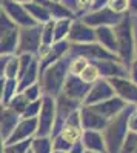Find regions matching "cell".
Listing matches in <instances>:
<instances>
[{"mask_svg":"<svg viewBox=\"0 0 137 153\" xmlns=\"http://www.w3.org/2000/svg\"><path fill=\"white\" fill-rule=\"evenodd\" d=\"M117 42V58L126 69H129L131 63L135 57V40L131 14L126 12L122 20L113 28Z\"/></svg>","mask_w":137,"mask_h":153,"instance_id":"1","label":"cell"},{"mask_svg":"<svg viewBox=\"0 0 137 153\" xmlns=\"http://www.w3.org/2000/svg\"><path fill=\"white\" fill-rule=\"evenodd\" d=\"M134 109H135V106L128 104L117 117L111 118L108 121L106 127L102 132L103 139H105L106 153H119L120 152V147L128 135V117Z\"/></svg>","mask_w":137,"mask_h":153,"instance_id":"2","label":"cell"},{"mask_svg":"<svg viewBox=\"0 0 137 153\" xmlns=\"http://www.w3.org/2000/svg\"><path fill=\"white\" fill-rule=\"evenodd\" d=\"M69 60L71 57L66 55L62 60L56 61L54 65L48 66L43 72H40L39 75V84L42 87L43 95H49L56 98L60 92L63 83L68 76V66H69Z\"/></svg>","mask_w":137,"mask_h":153,"instance_id":"3","label":"cell"},{"mask_svg":"<svg viewBox=\"0 0 137 153\" xmlns=\"http://www.w3.org/2000/svg\"><path fill=\"white\" fill-rule=\"evenodd\" d=\"M40 29L42 25H35L31 28H19V43L16 55H23V54H29L34 57L39 55L42 46Z\"/></svg>","mask_w":137,"mask_h":153,"instance_id":"4","label":"cell"},{"mask_svg":"<svg viewBox=\"0 0 137 153\" xmlns=\"http://www.w3.org/2000/svg\"><path fill=\"white\" fill-rule=\"evenodd\" d=\"M54 123H56V100L49 95H43L40 112L37 115L35 136H51Z\"/></svg>","mask_w":137,"mask_h":153,"instance_id":"5","label":"cell"},{"mask_svg":"<svg viewBox=\"0 0 137 153\" xmlns=\"http://www.w3.org/2000/svg\"><path fill=\"white\" fill-rule=\"evenodd\" d=\"M71 57H80L86 61H99V60H117L119 58L103 49L99 43H86V45H69V52Z\"/></svg>","mask_w":137,"mask_h":153,"instance_id":"6","label":"cell"},{"mask_svg":"<svg viewBox=\"0 0 137 153\" xmlns=\"http://www.w3.org/2000/svg\"><path fill=\"white\" fill-rule=\"evenodd\" d=\"M0 6L8 16V19L17 28H31L37 25L28 14V11L25 9L23 3H17V2H12V0H0Z\"/></svg>","mask_w":137,"mask_h":153,"instance_id":"7","label":"cell"},{"mask_svg":"<svg viewBox=\"0 0 137 153\" xmlns=\"http://www.w3.org/2000/svg\"><path fill=\"white\" fill-rule=\"evenodd\" d=\"M123 16H125V14H123ZM123 16H119V14H116V12H113L111 9H108L106 6H103L100 9H94V11L88 12V14L83 16L80 20L85 25L94 28V29L100 28V26H111V28H114L116 25L122 20Z\"/></svg>","mask_w":137,"mask_h":153,"instance_id":"8","label":"cell"},{"mask_svg":"<svg viewBox=\"0 0 137 153\" xmlns=\"http://www.w3.org/2000/svg\"><path fill=\"white\" fill-rule=\"evenodd\" d=\"M66 40L69 45L96 43V29L85 25L80 19H74L71 22V28H69V34Z\"/></svg>","mask_w":137,"mask_h":153,"instance_id":"9","label":"cell"},{"mask_svg":"<svg viewBox=\"0 0 137 153\" xmlns=\"http://www.w3.org/2000/svg\"><path fill=\"white\" fill-rule=\"evenodd\" d=\"M111 87L114 91V95L119 97L122 101L126 104H137V84L131 81L128 76H122V78H111L108 80Z\"/></svg>","mask_w":137,"mask_h":153,"instance_id":"10","label":"cell"},{"mask_svg":"<svg viewBox=\"0 0 137 153\" xmlns=\"http://www.w3.org/2000/svg\"><path fill=\"white\" fill-rule=\"evenodd\" d=\"M113 97H114V91L111 87L109 81L105 78H99L96 83L91 84L82 106H94V104L102 103V101H105L108 98H113Z\"/></svg>","mask_w":137,"mask_h":153,"instance_id":"11","label":"cell"},{"mask_svg":"<svg viewBox=\"0 0 137 153\" xmlns=\"http://www.w3.org/2000/svg\"><path fill=\"white\" fill-rule=\"evenodd\" d=\"M68 52H69V43H68V40L53 43L51 48H48L42 55L37 57V58H39V75L48 66H51V65H54L56 61H59L63 57H66Z\"/></svg>","mask_w":137,"mask_h":153,"instance_id":"12","label":"cell"},{"mask_svg":"<svg viewBox=\"0 0 137 153\" xmlns=\"http://www.w3.org/2000/svg\"><path fill=\"white\" fill-rule=\"evenodd\" d=\"M35 133H37V118H20V121L16 126V129L6 138L5 146L31 139V138L35 136Z\"/></svg>","mask_w":137,"mask_h":153,"instance_id":"13","label":"cell"},{"mask_svg":"<svg viewBox=\"0 0 137 153\" xmlns=\"http://www.w3.org/2000/svg\"><path fill=\"white\" fill-rule=\"evenodd\" d=\"M90 87H91V84H86L85 81H82L80 76L68 74L60 94L66 95L71 100H76V101H79V103H83V100H85L86 94H88Z\"/></svg>","mask_w":137,"mask_h":153,"instance_id":"14","label":"cell"},{"mask_svg":"<svg viewBox=\"0 0 137 153\" xmlns=\"http://www.w3.org/2000/svg\"><path fill=\"white\" fill-rule=\"evenodd\" d=\"M91 63L97 68L100 78L111 80V78L128 76V69L117 60H99V61H91Z\"/></svg>","mask_w":137,"mask_h":153,"instance_id":"15","label":"cell"},{"mask_svg":"<svg viewBox=\"0 0 137 153\" xmlns=\"http://www.w3.org/2000/svg\"><path fill=\"white\" fill-rule=\"evenodd\" d=\"M79 115H80V124L83 130L103 132V129L108 124V120L100 117L91 106H82L79 110Z\"/></svg>","mask_w":137,"mask_h":153,"instance_id":"16","label":"cell"},{"mask_svg":"<svg viewBox=\"0 0 137 153\" xmlns=\"http://www.w3.org/2000/svg\"><path fill=\"white\" fill-rule=\"evenodd\" d=\"M128 104L125 103V101H122L119 97H113V98H108V100H105V101H102V103H97V104H94V106H91L100 117H103L105 120H111V118H114V117H117V115L125 109Z\"/></svg>","mask_w":137,"mask_h":153,"instance_id":"17","label":"cell"},{"mask_svg":"<svg viewBox=\"0 0 137 153\" xmlns=\"http://www.w3.org/2000/svg\"><path fill=\"white\" fill-rule=\"evenodd\" d=\"M80 144H82L83 150L97 152V153H106L105 139H103L102 132H96V130H83L82 138H80Z\"/></svg>","mask_w":137,"mask_h":153,"instance_id":"18","label":"cell"},{"mask_svg":"<svg viewBox=\"0 0 137 153\" xmlns=\"http://www.w3.org/2000/svg\"><path fill=\"white\" fill-rule=\"evenodd\" d=\"M96 43H99L108 52L114 54L117 57V42H116V34L111 26H100L96 28Z\"/></svg>","mask_w":137,"mask_h":153,"instance_id":"19","label":"cell"},{"mask_svg":"<svg viewBox=\"0 0 137 153\" xmlns=\"http://www.w3.org/2000/svg\"><path fill=\"white\" fill-rule=\"evenodd\" d=\"M35 83H39V58H35L31 63V66L17 78V91L23 92L26 87Z\"/></svg>","mask_w":137,"mask_h":153,"instance_id":"20","label":"cell"},{"mask_svg":"<svg viewBox=\"0 0 137 153\" xmlns=\"http://www.w3.org/2000/svg\"><path fill=\"white\" fill-rule=\"evenodd\" d=\"M60 3L74 16V19H82L93 11V0H60Z\"/></svg>","mask_w":137,"mask_h":153,"instance_id":"21","label":"cell"},{"mask_svg":"<svg viewBox=\"0 0 137 153\" xmlns=\"http://www.w3.org/2000/svg\"><path fill=\"white\" fill-rule=\"evenodd\" d=\"M19 43V29L8 32L5 37L0 38V57H11L16 55Z\"/></svg>","mask_w":137,"mask_h":153,"instance_id":"22","label":"cell"},{"mask_svg":"<svg viewBox=\"0 0 137 153\" xmlns=\"http://www.w3.org/2000/svg\"><path fill=\"white\" fill-rule=\"evenodd\" d=\"M20 121V117L16 113L9 110L8 107H5V112L2 115V118H0V133H2L3 139L6 141V138L12 133V130L16 129L17 123Z\"/></svg>","mask_w":137,"mask_h":153,"instance_id":"23","label":"cell"},{"mask_svg":"<svg viewBox=\"0 0 137 153\" xmlns=\"http://www.w3.org/2000/svg\"><path fill=\"white\" fill-rule=\"evenodd\" d=\"M25 9L28 11V14L31 16V19L37 25H43V23L51 20V17H49V14H48V11L43 6H40L39 3L32 2V0H31V2H28V3H25Z\"/></svg>","mask_w":137,"mask_h":153,"instance_id":"24","label":"cell"},{"mask_svg":"<svg viewBox=\"0 0 137 153\" xmlns=\"http://www.w3.org/2000/svg\"><path fill=\"white\" fill-rule=\"evenodd\" d=\"M29 150L32 153H53V141L49 136H34Z\"/></svg>","mask_w":137,"mask_h":153,"instance_id":"25","label":"cell"},{"mask_svg":"<svg viewBox=\"0 0 137 153\" xmlns=\"http://www.w3.org/2000/svg\"><path fill=\"white\" fill-rule=\"evenodd\" d=\"M74 20V19H72ZM71 19H62V20H54V43L63 42L68 38L69 28H71Z\"/></svg>","mask_w":137,"mask_h":153,"instance_id":"26","label":"cell"},{"mask_svg":"<svg viewBox=\"0 0 137 153\" xmlns=\"http://www.w3.org/2000/svg\"><path fill=\"white\" fill-rule=\"evenodd\" d=\"M28 103H29V101L23 97V94H20V92H19V94H16V95H14V98H12V100L9 101V103H8V106H6V107H8L9 110H12V112H16V113L19 115V117L22 118V115H23L25 109H26Z\"/></svg>","mask_w":137,"mask_h":153,"instance_id":"27","label":"cell"},{"mask_svg":"<svg viewBox=\"0 0 137 153\" xmlns=\"http://www.w3.org/2000/svg\"><path fill=\"white\" fill-rule=\"evenodd\" d=\"M16 94H19V91H17V80H8V78H5L3 94H2V104L6 107L8 103L14 98Z\"/></svg>","mask_w":137,"mask_h":153,"instance_id":"28","label":"cell"},{"mask_svg":"<svg viewBox=\"0 0 137 153\" xmlns=\"http://www.w3.org/2000/svg\"><path fill=\"white\" fill-rule=\"evenodd\" d=\"M17 75H19V57L11 55L6 61V66H5V78L17 80Z\"/></svg>","mask_w":137,"mask_h":153,"instance_id":"29","label":"cell"},{"mask_svg":"<svg viewBox=\"0 0 137 153\" xmlns=\"http://www.w3.org/2000/svg\"><path fill=\"white\" fill-rule=\"evenodd\" d=\"M69 55V54H68ZM71 57V55H69ZM88 63L90 61H86L85 58H80V57H71V60H69V66H68V74H71V75H80L82 74V71L88 66Z\"/></svg>","mask_w":137,"mask_h":153,"instance_id":"30","label":"cell"},{"mask_svg":"<svg viewBox=\"0 0 137 153\" xmlns=\"http://www.w3.org/2000/svg\"><path fill=\"white\" fill-rule=\"evenodd\" d=\"M79 76H80V80L85 81L86 84H93L100 78V76H99V72H97V68L93 65V63H88V66L82 71V74Z\"/></svg>","mask_w":137,"mask_h":153,"instance_id":"31","label":"cell"},{"mask_svg":"<svg viewBox=\"0 0 137 153\" xmlns=\"http://www.w3.org/2000/svg\"><path fill=\"white\" fill-rule=\"evenodd\" d=\"M119 153H137V133L128 132Z\"/></svg>","mask_w":137,"mask_h":153,"instance_id":"32","label":"cell"},{"mask_svg":"<svg viewBox=\"0 0 137 153\" xmlns=\"http://www.w3.org/2000/svg\"><path fill=\"white\" fill-rule=\"evenodd\" d=\"M14 29H19L14 23H12L9 19H8V16L3 12V9H2V6H0V38L2 37H5L8 32H11V31H14Z\"/></svg>","mask_w":137,"mask_h":153,"instance_id":"33","label":"cell"},{"mask_svg":"<svg viewBox=\"0 0 137 153\" xmlns=\"http://www.w3.org/2000/svg\"><path fill=\"white\" fill-rule=\"evenodd\" d=\"M31 139L20 141V143H16V144H8V146H5L3 153H28L29 147H31Z\"/></svg>","mask_w":137,"mask_h":153,"instance_id":"34","label":"cell"},{"mask_svg":"<svg viewBox=\"0 0 137 153\" xmlns=\"http://www.w3.org/2000/svg\"><path fill=\"white\" fill-rule=\"evenodd\" d=\"M20 94H23V97L26 98L28 101H37V100H40V98L43 97L42 87H40L39 83H35V84L26 87V89H25L23 92H20Z\"/></svg>","mask_w":137,"mask_h":153,"instance_id":"35","label":"cell"},{"mask_svg":"<svg viewBox=\"0 0 137 153\" xmlns=\"http://www.w3.org/2000/svg\"><path fill=\"white\" fill-rule=\"evenodd\" d=\"M106 8L119 16H123L128 12V0H108Z\"/></svg>","mask_w":137,"mask_h":153,"instance_id":"36","label":"cell"},{"mask_svg":"<svg viewBox=\"0 0 137 153\" xmlns=\"http://www.w3.org/2000/svg\"><path fill=\"white\" fill-rule=\"evenodd\" d=\"M40 106H42V98L37 101H29L22 115V118H37V115L40 112Z\"/></svg>","mask_w":137,"mask_h":153,"instance_id":"37","label":"cell"},{"mask_svg":"<svg viewBox=\"0 0 137 153\" xmlns=\"http://www.w3.org/2000/svg\"><path fill=\"white\" fill-rule=\"evenodd\" d=\"M51 141H53V150H56V152H65V153H68L72 149V146L68 141H65L60 135H56L54 138H51Z\"/></svg>","mask_w":137,"mask_h":153,"instance_id":"38","label":"cell"},{"mask_svg":"<svg viewBox=\"0 0 137 153\" xmlns=\"http://www.w3.org/2000/svg\"><path fill=\"white\" fill-rule=\"evenodd\" d=\"M128 132L137 133V110L134 109L128 117Z\"/></svg>","mask_w":137,"mask_h":153,"instance_id":"39","label":"cell"},{"mask_svg":"<svg viewBox=\"0 0 137 153\" xmlns=\"http://www.w3.org/2000/svg\"><path fill=\"white\" fill-rule=\"evenodd\" d=\"M128 74H129L128 78L137 84V55L134 57V60H132V63H131V66H129V69H128Z\"/></svg>","mask_w":137,"mask_h":153,"instance_id":"40","label":"cell"},{"mask_svg":"<svg viewBox=\"0 0 137 153\" xmlns=\"http://www.w3.org/2000/svg\"><path fill=\"white\" fill-rule=\"evenodd\" d=\"M9 57H0V80L5 78V66Z\"/></svg>","mask_w":137,"mask_h":153,"instance_id":"41","label":"cell"},{"mask_svg":"<svg viewBox=\"0 0 137 153\" xmlns=\"http://www.w3.org/2000/svg\"><path fill=\"white\" fill-rule=\"evenodd\" d=\"M128 12L132 14H137V0H128Z\"/></svg>","mask_w":137,"mask_h":153,"instance_id":"42","label":"cell"},{"mask_svg":"<svg viewBox=\"0 0 137 153\" xmlns=\"http://www.w3.org/2000/svg\"><path fill=\"white\" fill-rule=\"evenodd\" d=\"M106 3H108V0H93V11L106 6Z\"/></svg>","mask_w":137,"mask_h":153,"instance_id":"43","label":"cell"},{"mask_svg":"<svg viewBox=\"0 0 137 153\" xmlns=\"http://www.w3.org/2000/svg\"><path fill=\"white\" fill-rule=\"evenodd\" d=\"M68 153H83V147H82V144H80V143L74 144V146H72V149H71Z\"/></svg>","mask_w":137,"mask_h":153,"instance_id":"44","label":"cell"},{"mask_svg":"<svg viewBox=\"0 0 137 153\" xmlns=\"http://www.w3.org/2000/svg\"><path fill=\"white\" fill-rule=\"evenodd\" d=\"M3 150H5V139H3L2 133H0V153H3Z\"/></svg>","mask_w":137,"mask_h":153,"instance_id":"45","label":"cell"},{"mask_svg":"<svg viewBox=\"0 0 137 153\" xmlns=\"http://www.w3.org/2000/svg\"><path fill=\"white\" fill-rule=\"evenodd\" d=\"M3 83H5V78L0 80V103H2V94H3Z\"/></svg>","mask_w":137,"mask_h":153,"instance_id":"46","label":"cell"},{"mask_svg":"<svg viewBox=\"0 0 137 153\" xmlns=\"http://www.w3.org/2000/svg\"><path fill=\"white\" fill-rule=\"evenodd\" d=\"M3 112H5V106L0 103V118H2V115H3Z\"/></svg>","mask_w":137,"mask_h":153,"instance_id":"47","label":"cell"},{"mask_svg":"<svg viewBox=\"0 0 137 153\" xmlns=\"http://www.w3.org/2000/svg\"><path fill=\"white\" fill-rule=\"evenodd\" d=\"M12 2H17V3H28V2H31V0H12Z\"/></svg>","mask_w":137,"mask_h":153,"instance_id":"48","label":"cell"},{"mask_svg":"<svg viewBox=\"0 0 137 153\" xmlns=\"http://www.w3.org/2000/svg\"><path fill=\"white\" fill-rule=\"evenodd\" d=\"M83 153H97V152H90V150H83Z\"/></svg>","mask_w":137,"mask_h":153,"instance_id":"49","label":"cell"},{"mask_svg":"<svg viewBox=\"0 0 137 153\" xmlns=\"http://www.w3.org/2000/svg\"><path fill=\"white\" fill-rule=\"evenodd\" d=\"M53 153H65V152H56V150H53Z\"/></svg>","mask_w":137,"mask_h":153,"instance_id":"50","label":"cell"},{"mask_svg":"<svg viewBox=\"0 0 137 153\" xmlns=\"http://www.w3.org/2000/svg\"><path fill=\"white\" fill-rule=\"evenodd\" d=\"M51 2H60V0H51Z\"/></svg>","mask_w":137,"mask_h":153,"instance_id":"51","label":"cell"},{"mask_svg":"<svg viewBox=\"0 0 137 153\" xmlns=\"http://www.w3.org/2000/svg\"><path fill=\"white\" fill-rule=\"evenodd\" d=\"M135 110H137V104H135Z\"/></svg>","mask_w":137,"mask_h":153,"instance_id":"52","label":"cell"},{"mask_svg":"<svg viewBox=\"0 0 137 153\" xmlns=\"http://www.w3.org/2000/svg\"><path fill=\"white\" fill-rule=\"evenodd\" d=\"M28 153H32V152H31V150H29V152H28Z\"/></svg>","mask_w":137,"mask_h":153,"instance_id":"53","label":"cell"}]
</instances>
